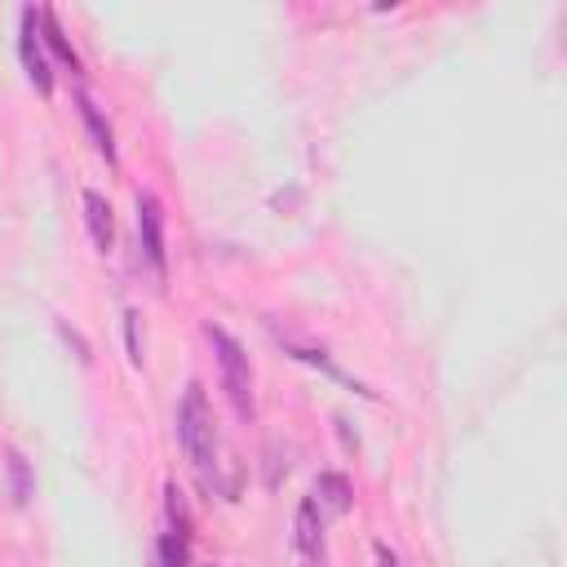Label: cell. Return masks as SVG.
<instances>
[{"label":"cell","mask_w":567,"mask_h":567,"mask_svg":"<svg viewBox=\"0 0 567 567\" xmlns=\"http://www.w3.org/2000/svg\"><path fill=\"white\" fill-rule=\"evenodd\" d=\"M40 31H44V49H49L62 66H71V71L80 75V53L71 49V40H66V31H62V22H58V13H53L49 4H40Z\"/></svg>","instance_id":"cell-11"},{"label":"cell","mask_w":567,"mask_h":567,"mask_svg":"<svg viewBox=\"0 0 567 567\" xmlns=\"http://www.w3.org/2000/svg\"><path fill=\"white\" fill-rule=\"evenodd\" d=\"M177 439H182V452L195 465L199 483L208 492H217V421H213V408H208L199 381H190L177 403Z\"/></svg>","instance_id":"cell-1"},{"label":"cell","mask_w":567,"mask_h":567,"mask_svg":"<svg viewBox=\"0 0 567 567\" xmlns=\"http://www.w3.org/2000/svg\"><path fill=\"white\" fill-rule=\"evenodd\" d=\"M75 106H80V120H84V133H89V142H93V151L106 159V164H115L120 155H115V128H111V120L102 115V106L80 89L75 93Z\"/></svg>","instance_id":"cell-9"},{"label":"cell","mask_w":567,"mask_h":567,"mask_svg":"<svg viewBox=\"0 0 567 567\" xmlns=\"http://www.w3.org/2000/svg\"><path fill=\"white\" fill-rule=\"evenodd\" d=\"M80 199H84V221H89L93 244H97L102 252H111V248H115V213H111V199H106L102 190H93V186H89Z\"/></svg>","instance_id":"cell-10"},{"label":"cell","mask_w":567,"mask_h":567,"mask_svg":"<svg viewBox=\"0 0 567 567\" xmlns=\"http://www.w3.org/2000/svg\"><path fill=\"white\" fill-rule=\"evenodd\" d=\"M4 496L13 509H27L35 496V470L18 443H4Z\"/></svg>","instance_id":"cell-8"},{"label":"cell","mask_w":567,"mask_h":567,"mask_svg":"<svg viewBox=\"0 0 567 567\" xmlns=\"http://www.w3.org/2000/svg\"><path fill=\"white\" fill-rule=\"evenodd\" d=\"M18 58L27 80L35 84V93H53V66H49V49H44V31H40V4H22L18 13Z\"/></svg>","instance_id":"cell-4"},{"label":"cell","mask_w":567,"mask_h":567,"mask_svg":"<svg viewBox=\"0 0 567 567\" xmlns=\"http://www.w3.org/2000/svg\"><path fill=\"white\" fill-rule=\"evenodd\" d=\"M155 567H190V514L177 483H164V532L155 540Z\"/></svg>","instance_id":"cell-3"},{"label":"cell","mask_w":567,"mask_h":567,"mask_svg":"<svg viewBox=\"0 0 567 567\" xmlns=\"http://www.w3.org/2000/svg\"><path fill=\"white\" fill-rule=\"evenodd\" d=\"M58 337H62V341H66V346L75 350V359H80L84 368L93 363V350H89V341H84V337H80V332H75V328L66 323V319H58Z\"/></svg>","instance_id":"cell-13"},{"label":"cell","mask_w":567,"mask_h":567,"mask_svg":"<svg viewBox=\"0 0 567 567\" xmlns=\"http://www.w3.org/2000/svg\"><path fill=\"white\" fill-rule=\"evenodd\" d=\"M124 341H128V363L142 368V359H146V354H142V315H137L133 306L124 310Z\"/></svg>","instance_id":"cell-12"},{"label":"cell","mask_w":567,"mask_h":567,"mask_svg":"<svg viewBox=\"0 0 567 567\" xmlns=\"http://www.w3.org/2000/svg\"><path fill=\"white\" fill-rule=\"evenodd\" d=\"M377 567H399V558L390 554V545H377Z\"/></svg>","instance_id":"cell-14"},{"label":"cell","mask_w":567,"mask_h":567,"mask_svg":"<svg viewBox=\"0 0 567 567\" xmlns=\"http://www.w3.org/2000/svg\"><path fill=\"white\" fill-rule=\"evenodd\" d=\"M137 244L155 279L168 275V248H164V208L151 190H137Z\"/></svg>","instance_id":"cell-5"},{"label":"cell","mask_w":567,"mask_h":567,"mask_svg":"<svg viewBox=\"0 0 567 567\" xmlns=\"http://www.w3.org/2000/svg\"><path fill=\"white\" fill-rule=\"evenodd\" d=\"M204 337H208V346H213V354H217L221 390H226V399H230L235 416L252 421V412H257V399H252V363H248L244 346H239V341H235V337H230L221 323H208V328H204Z\"/></svg>","instance_id":"cell-2"},{"label":"cell","mask_w":567,"mask_h":567,"mask_svg":"<svg viewBox=\"0 0 567 567\" xmlns=\"http://www.w3.org/2000/svg\"><path fill=\"white\" fill-rule=\"evenodd\" d=\"M310 505L319 509L323 523L350 514V505H354V487H350V478L337 474V470H323V474L315 478V487H310Z\"/></svg>","instance_id":"cell-7"},{"label":"cell","mask_w":567,"mask_h":567,"mask_svg":"<svg viewBox=\"0 0 567 567\" xmlns=\"http://www.w3.org/2000/svg\"><path fill=\"white\" fill-rule=\"evenodd\" d=\"M292 558H297V567H323V558H328L323 518L310 505V496L297 505V518H292Z\"/></svg>","instance_id":"cell-6"}]
</instances>
